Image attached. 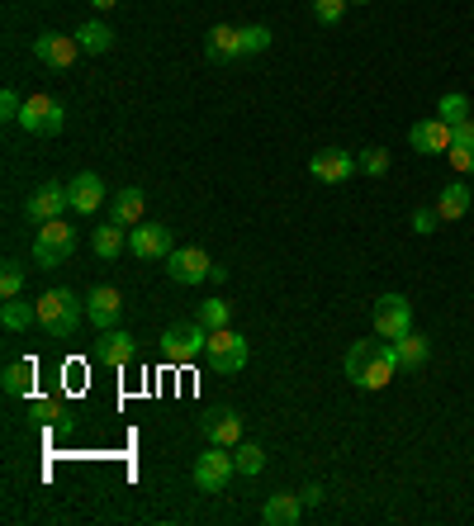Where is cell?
<instances>
[{"mask_svg": "<svg viewBox=\"0 0 474 526\" xmlns=\"http://www.w3.org/2000/svg\"><path fill=\"white\" fill-rule=\"evenodd\" d=\"M441 228V214L437 209H418V214H413V233L418 237H432Z\"/></svg>", "mask_w": 474, "mask_h": 526, "instance_id": "8d00e7d4", "label": "cell"}, {"mask_svg": "<svg viewBox=\"0 0 474 526\" xmlns=\"http://www.w3.org/2000/svg\"><path fill=\"white\" fill-rule=\"evenodd\" d=\"M204 346H209V327L195 318V323H171L162 332V356L171 365H190L195 356H204Z\"/></svg>", "mask_w": 474, "mask_h": 526, "instance_id": "277c9868", "label": "cell"}, {"mask_svg": "<svg viewBox=\"0 0 474 526\" xmlns=\"http://www.w3.org/2000/svg\"><path fill=\"white\" fill-rule=\"evenodd\" d=\"M299 498H304V508H318V503H323L328 493H323V484H309V489L299 493Z\"/></svg>", "mask_w": 474, "mask_h": 526, "instance_id": "f35d334b", "label": "cell"}, {"mask_svg": "<svg viewBox=\"0 0 474 526\" xmlns=\"http://www.w3.org/2000/svg\"><path fill=\"white\" fill-rule=\"evenodd\" d=\"M304 517V498L299 493H271L261 503V526H294Z\"/></svg>", "mask_w": 474, "mask_h": 526, "instance_id": "d6986e66", "label": "cell"}, {"mask_svg": "<svg viewBox=\"0 0 474 526\" xmlns=\"http://www.w3.org/2000/svg\"><path fill=\"white\" fill-rule=\"evenodd\" d=\"M399 365H408V370H418V365H427V356H432V342L422 337V332H408V337H399Z\"/></svg>", "mask_w": 474, "mask_h": 526, "instance_id": "83f0119b", "label": "cell"}, {"mask_svg": "<svg viewBox=\"0 0 474 526\" xmlns=\"http://www.w3.org/2000/svg\"><path fill=\"white\" fill-rule=\"evenodd\" d=\"M309 171L323 185H342V181H351L361 166H356V157L342 152V147H323V152H313V157H309Z\"/></svg>", "mask_w": 474, "mask_h": 526, "instance_id": "7c38bea8", "label": "cell"}, {"mask_svg": "<svg viewBox=\"0 0 474 526\" xmlns=\"http://www.w3.org/2000/svg\"><path fill=\"white\" fill-rule=\"evenodd\" d=\"M34 413L43 422H53V427H62L67 422V408H62V399H43V403H34Z\"/></svg>", "mask_w": 474, "mask_h": 526, "instance_id": "d590c367", "label": "cell"}, {"mask_svg": "<svg viewBox=\"0 0 474 526\" xmlns=\"http://www.w3.org/2000/svg\"><path fill=\"white\" fill-rule=\"evenodd\" d=\"M72 252H76V228H67V218H48V223H38L34 266L57 271V266H67V256Z\"/></svg>", "mask_w": 474, "mask_h": 526, "instance_id": "3957f363", "label": "cell"}, {"mask_svg": "<svg viewBox=\"0 0 474 526\" xmlns=\"http://www.w3.org/2000/svg\"><path fill=\"white\" fill-rule=\"evenodd\" d=\"M67 200H72L76 214H95V209L105 204V181H100V176H91V171H81V176H72V181H67Z\"/></svg>", "mask_w": 474, "mask_h": 526, "instance_id": "ac0fdd59", "label": "cell"}, {"mask_svg": "<svg viewBox=\"0 0 474 526\" xmlns=\"http://www.w3.org/2000/svg\"><path fill=\"white\" fill-rule=\"evenodd\" d=\"M91 247H95V256H100V261H114V256L128 247V228H119V223H110V218H105V228H95Z\"/></svg>", "mask_w": 474, "mask_h": 526, "instance_id": "d4e9b609", "label": "cell"}, {"mask_svg": "<svg viewBox=\"0 0 474 526\" xmlns=\"http://www.w3.org/2000/svg\"><path fill=\"white\" fill-rule=\"evenodd\" d=\"M233 465H237V474L256 479V474L266 470V451H261L256 441H237V446H233Z\"/></svg>", "mask_w": 474, "mask_h": 526, "instance_id": "f1b7e54d", "label": "cell"}, {"mask_svg": "<svg viewBox=\"0 0 474 526\" xmlns=\"http://www.w3.org/2000/svg\"><path fill=\"white\" fill-rule=\"evenodd\" d=\"M72 38L81 43V53H110V48H114V29H110V24H100V19L81 24Z\"/></svg>", "mask_w": 474, "mask_h": 526, "instance_id": "484cf974", "label": "cell"}, {"mask_svg": "<svg viewBox=\"0 0 474 526\" xmlns=\"http://www.w3.org/2000/svg\"><path fill=\"white\" fill-rule=\"evenodd\" d=\"M204 361H209V370H219V375H237L247 365V337L233 332V327H214L209 346H204Z\"/></svg>", "mask_w": 474, "mask_h": 526, "instance_id": "52a82bcc", "label": "cell"}, {"mask_svg": "<svg viewBox=\"0 0 474 526\" xmlns=\"http://www.w3.org/2000/svg\"><path fill=\"white\" fill-rule=\"evenodd\" d=\"M86 318H91L100 332L119 327V318H124V294L114 290V285H95V290L86 294Z\"/></svg>", "mask_w": 474, "mask_h": 526, "instance_id": "4fadbf2b", "label": "cell"}, {"mask_svg": "<svg viewBox=\"0 0 474 526\" xmlns=\"http://www.w3.org/2000/svg\"><path fill=\"white\" fill-rule=\"evenodd\" d=\"M370 323L380 332L384 342H399L413 332V304H408V294H380L375 299V309H370Z\"/></svg>", "mask_w": 474, "mask_h": 526, "instance_id": "8992f818", "label": "cell"}, {"mask_svg": "<svg viewBox=\"0 0 474 526\" xmlns=\"http://www.w3.org/2000/svg\"><path fill=\"white\" fill-rule=\"evenodd\" d=\"M351 5H370V0H351Z\"/></svg>", "mask_w": 474, "mask_h": 526, "instance_id": "60d3db41", "label": "cell"}, {"mask_svg": "<svg viewBox=\"0 0 474 526\" xmlns=\"http://www.w3.org/2000/svg\"><path fill=\"white\" fill-rule=\"evenodd\" d=\"M200 432L209 446H228L233 451L237 441H242V418H237V408H209L200 418Z\"/></svg>", "mask_w": 474, "mask_h": 526, "instance_id": "5bb4252c", "label": "cell"}, {"mask_svg": "<svg viewBox=\"0 0 474 526\" xmlns=\"http://www.w3.org/2000/svg\"><path fill=\"white\" fill-rule=\"evenodd\" d=\"M34 57L43 62V67H57V72H67L76 57H81V43L67 34H38L34 38Z\"/></svg>", "mask_w": 474, "mask_h": 526, "instance_id": "9a60e30c", "label": "cell"}, {"mask_svg": "<svg viewBox=\"0 0 474 526\" xmlns=\"http://www.w3.org/2000/svg\"><path fill=\"white\" fill-rule=\"evenodd\" d=\"M356 166H361L365 176H384V171H389V152H384V147H365L361 157H356Z\"/></svg>", "mask_w": 474, "mask_h": 526, "instance_id": "836d02e7", "label": "cell"}, {"mask_svg": "<svg viewBox=\"0 0 474 526\" xmlns=\"http://www.w3.org/2000/svg\"><path fill=\"white\" fill-rule=\"evenodd\" d=\"M128 252L138 256V261H166V256L176 252V247H171V228L143 218L138 228H128Z\"/></svg>", "mask_w": 474, "mask_h": 526, "instance_id": "9c48e42d", "label": "cell"}, {"mask_svg": "<svg viewBox=\"0 0 474 526\" xmlns=\"http://www.w3.org/2000/svg\"><path fill=\"white\" fill-rule=\"evenodd\" d=\"M19 128L34 133V138H57L67 128V109L57 105L53 95H29L24 109H19Z\"/></svg>", "mask_w": 474, "mask_h": 526, "instance_id": "5b68a950", "label": "cell"}, {"mask_svg": "<svg viewBox=\"0 0 474 526\" xmlns=\"http://www.w3.org/2000/svg\"><path fill=\"white\" fill-rule=\"evenodd\" d=\"M399 370V346L394 342H356L347 351V380L356 389H389Z\"/></svg>", "mask_w": 474, "mask_h": 526, "instance_id": "6da1fadb", "label": "cell"}, {"mask_svg": "<svg viewBox=\"0 0 474 526\" xmlns=\"http://www.w3.org/2000/svg\"><path fill=\"white\" fill-rule=\"evenodd\" d=\"M62 209H72V200H67V185H62V181H43L38 190H29V200H24V218H29V223L62 218Z\"/></svg>", "mask_w": 474, "mask_h": 526, "instance_id": "8fae6325", "label": "cell"}, {"mask_svg": "<svg viewBox=\"0 0 474 526\" xmlns=\"http://www.w3.org/2000/svg\"><path fill=\"white\" fill-rule=\"evenodd\" d=\"M233 474H237L233 451H228V446H209V451L195 460V489L200 493H223Z\"/></svg>", "mask_w": 474, "mask_h": 526, "instance_id": "ba28073f", "label": "cell"}, {"mask_svg": "<svg viewBox=\"0 0 474 526\" xmlns=\"http://www.w3.org/2000/svg\"><path fill=\"white\" fill-rule=\"evenodd\" d=\"M228 318H233V309L223 304V299H204L200 304V323L214 332V327H228Z\"/></svg>", "mask_w": 474, "mask_h": 526, "instance_id": "1f68e13d", "label": "cell"}, {"mask_svg": "<svg viewBox=\"0 0 474 526\" xmlns=\"http://www.w3.org/2000/svg\"><path fill=\"white\" fill-rule=\"evenodd\" d=\"M266 48H271V29H266V24H247V29H242V57L266 53Z\"/></svg>", "mask_w": 474, "mask_h": 526, "instance_id": "4dcf8cb0", "label": "cell"}, {"mask_svg": "<svg viewBox=\"0 0 474 526\" xmlns=\"http://www.w3.org/2000/svg\"><path fill=\"white\" fill-rule=\"evenodd\" d=\"M166 275H171L176 285H204V280L214 275V261H209V252H200V247H176V252L166 256Z\"/></svg>", "mask_w": 474, "mask_h": 526, "instance_id": "30bf717a", "label": "cell"}, {"mask_svg": "<svg viewBox=\"0 0 474 526\" xmlns=\"http://www.w3.org/2000/svg\"><path fill=\"white\" fill-rule=\"evenodd\" d=\"M408 143H413V152H427V157L451 152V124L446 119H418L408 128Z\"/></svg>", "mask_w": 474, "mask_h": 526, "instance_id": "2e32d148", "label": "cell"}, {"mask_svg": "<svg viewBox=\"0 0 474 526\" xmlns=\"http://www.w3.org/2000/svg\"><path fill=\"white\" fill-rule=\"evenodd\" d=\"M0 323H5V332H24L29 323H38V304H24V299H5V309H0Z\"/></svg>", "mask_w": 474, "mask_h": 526, "instance_id": "4316f807", "label": "cell"}, {"mask_svg": "<svg viewBox=\"0 0 474 526\" xmlns=\"http://www.w3.org/2000/svg\"><path fill=\"white\" fill-rule=\"evenodd\" d=\"M437 114H441V119H446L451 128H456V124H465V119H470V100H465L460 91H446V95L437 100Z\"/></svg>", "mask_w": 474, "mask_h": 526, "instance_id": "f546056e", "label": "cell"}, {"mask_svg": "<svg viewBox=\"0 0 474 526\" xmlns=\"http://www.w3.org/2000/svg\"><path fill=\"white\" fill-rule=\"evenodd\" d=\"M437 214H441V223H456V218L470 214V185H465V181L446 185V190L437 195Z\"/></svg>", "mask_w": 474, "mask_h": 526, "instance_id": "603a6c76", "label": "cell"}, {"mask_svg": "<svg viewBox=\"0 0 474 526\" xmlns=\"http://www.w3.org/2000/svg\"><path fill=\"white\" fill-rule=\"evenodd\" d=\"M204 53H209V62H237V57H242V29H233V24H214Z\"/></svg>", "mask_w": 474, "mask_h": 526, "instance_id": "44dd1931", "label": "cell"}, {"mask_svg": "<svg viewBox=\"0 0 474 526\" xmlns=\"http://www.w3.org/2000/svg\"><path fill=\"white\" fill-rule=\"evenodd\" d=\"M81 318H86V304H81L72 290L38 294V327H43L53 342H72L76 327H81Z\"/></svg>", "mask_w": 474, "mask_h": 526, "instance_id": "7a4b0ae2", "label": "cell"}, {"mask_svg": "<svg viewBox=\"0 0 474 526\" xmlns=\"http://www.w3.org/2000/svg\"><path fill=\"white\" fill-rule=\"evenodd\" d=\"M19 290H24V266L5 261V271H0V299H15Z\"/></svg>", "mask_w": 474, "mask_h": 526, "instance_id": "d6a6232c", "label": "cell"}, {"mask_svg": "<svg viewBox=\"0 0 474 526\" xmlns=\"http://www.w3.org/2000/svg\"><path fill=\"white\" fill-rule=\"evenodd\" d=\"M143 209H147V195L138 190V185H128V190H119L110 200V223H119V228H138L143 223Z\"/></svg>", "mask_w": 474, "mask_h": 526, "instance_id": "ffe728a7", "label": "cell"}, {"mask_svg": "<svg viewBox=\"0 0 474 526\" xmlns=\"http://www.w3.org/2000/svg\"><path fill=\"white\" fill-rule=\"evenodd\" d=\"M351 0H313V15H318V24H337V19L347 15Z\"/></svg>", "mask_w": 474, "mask_h": 526, "instance_id": "e575fe53", "label": "cell"}, {"mask_svg": "<svg viewBox=\"0 0 474 526\" xmlns=\"http://www.w3.org/2000/svg\"><path fill=\"white\" fill-rule=\"evenodd\" d=\"M446 162L456 166L460 176H474V119L451 128V152H446Z\"/></svg>", "mask_w": 474, "mask_h": 526, "instance_id": "7402d4cb", "label": "cell"}, {"mask_svg": "<svg viewBox=\"0 0 474 526\" xmlns=\"http://www.w3.org/2000/svg\"><path fill=\"white\" fill-rule=\"evenodd\" d=\"M0 384H5L10 399H29V389H34V361H10L0 370Z\"/></svg>", "mask_w": 474, "mask_h": 526, "instance_id": "cb8c5ba5", "label": "cell"}, {"mask_svg": "<svg viewBox=\"0 0 474 526\" xmlns=\"http://www.w3.org/2000/svg\"><path fill=\"white\" fill-rule=\"evenodd\" d=\"M133 356H138V342L128 337L124 327H110V332H100V346H95V361H100V365H110V370H124Z\"/></svg>", "mask_w": 474, "mask_h": 526, "instance_id": "e0dca14e", "label": "cell"}, {"mask_svg": "<svg viewBox=\"0 0 474 526\" xmlns=\"http://www.w3.org/2000/svg\"><path fill=\"white\" fill-rule=\"evenodd\" d=\"M95 10H114V5H119V0H91Z\"/></svg>", "mask_w": 474, "mask_h": 526, "instance_id": "ab89813d", "label": "cell"}, {"mask_svg": "<svg viewBox=\"0 0 474 526\" xmlns=\"http://www.w3.org/2000/svg\"><path fill=\"white\" fill-rule=\"evenodd\" d=\"M19 109H24L19 91H15V86H5V91H0V119H15V124H19Z\"/></svg>", "mask_w": 474, "mask_h": 526, "instance_id": "74e56055", "label": "cell"}]
</instances>
